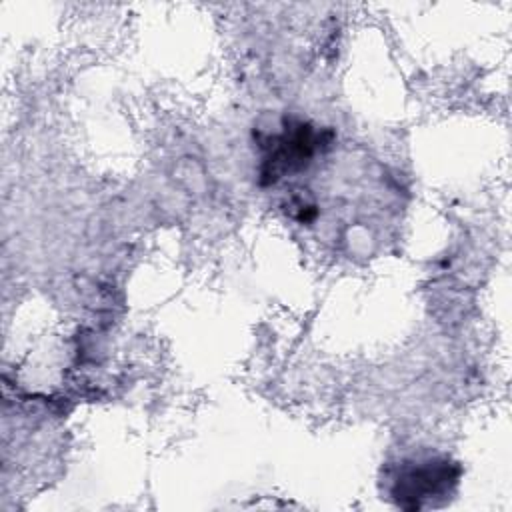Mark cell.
I'll return each instance as SVG.
<instances>
[{
	"label": "cell",
	"instance_id": "cell-1",
	"mask_svg": "<svg viewBox=\"0 0 512 512\" xmlns=\"http://www.w3.org/2000/svg\"><path fill=\"white\" fill-rule=\"evenodd\" d=\"M330 136V130H318L308 120L284 118L280 132L268 134L260 142V184L270 186L284 176L306 170L312 158L330 144Z\"/></svg>",
	"mask_w": 512,
	"mask_h": 512
},
{
	"label": "cell",
	"instance_id": "cell-2",
	"mask_svg": "<svg viewBox=\"0 0 512 512\" xmlns=\"http://www.w3.org/2000/svg\"><path fill=\"white\" fill-rule=\"evenodd\" d=\"M460 466L448 456H424L402 460L390 478V498L404 510L436 506L454 492Z\"/></svg>",
	"mask_w": 512,
	"mask_h": 512
}]
</instances>
